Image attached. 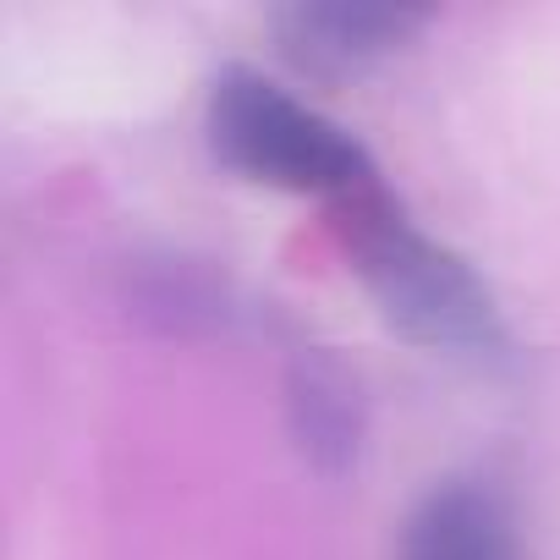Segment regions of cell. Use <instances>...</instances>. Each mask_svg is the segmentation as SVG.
I'll list each match as a JSON object with an SVG mask.
<instances>
[{
	"label": "cell",
	"instance_id": "obj_2",
	"mask_svg": "<svg viewBox=\"0 0 560 560\" xmlns=\"http://www.w3.org/2000/svg\"><path fill=\"white\" fill-rule=\"evenodd\" d=\"M209 138L225 165L253 182L303 187V192H352L369 182V154L352 132L298 105L269 78L231 67L209 94Z\"/></svg>",
	"mask_w": 560,
	"mask_h": 560
},
{
	"label": "cell",
	"instance_id": "obj_5",
	"mask_svg": "<svg viewBox=\"0 0 560 560\" xmlns=\"http://www.w3.org/2000/svg\"><path fill=\"white\" fill-rule=\"evenodd\" d=\"M292 423L303 451L319 467H347L358 451V390L352 380L325 363V358H303L292 369Z\"/></svg>",
	"mask_w": 560,
	"mask_h": 560
},
{
	"label": "cell",
	"instance_id": "obj_3",
	"mask_svg": "<svg viewBox=\"0 0 560 560\" xmlns=\"http://www.w3.org/2000/svg\"><path fill=\"white\" fill-rule=\"evenodd\" d=\"M423 23L429 12L385 7V0H298V7L275 12V39L280 56L298 61L303 72L341 78L401 50Z\"/></svg>",
	"mask_w": 560,
	"mask_h": 560
},
{
	"label": "cell",
	"instance_id": "obj_1",
	"mask_svg": "<svg viewBox=\"0 0 560 560\" xmlns=\"http://www.w3.org/2000/svg\"><path fill=\"white\" fill-rule=\"evenodd\" d=\"M352 247H358V269L369 280V292L380 298L385 319L401 336L440 352H467V358H494L505 347V330L483 280L456 253L434 247L385 198L358 203Z\"/></svg>",
	"mask_w": 560,
	"mask_h": 560
},
{
	"label": "cell",
	"instance_id": "obj_4",
	"mask_svg": "<svg viewBox=\"0 0 560 560\" xmlns=\"http://www.w3.org/2000/svg\"><path fill=\"white\" fill-rule=\"evenodd\" d=\"M401 560H516L511 516L489 489L445 483L412 511Z\"/></svg>",
	"mask_w": 560,
	"mask_h": 560
}]
</instances>
